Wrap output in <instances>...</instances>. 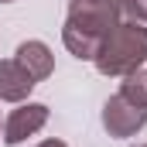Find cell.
<instances>
[{
    "mask_svg": "<svg viewBox=\"0 0 147 147\" xmlns=\"http://www.w3.org/2000/svg\"><path fill=\"white\" fill-rule=\"evenodd\" d=\"M116 28V3L113 0H72L65 45L79 58H96L99 45Z\"/></svg>",
    "mask_w": 147,
    "mask_h": 147,
    "instance_id": "obj_1",
    "label": "cell"
},
{
    "mask_svg": "<svg viewBox=\"0 0 147 147\" xmlns=\"http://www.w3.org/2000/svg\"><path fill=\"white\" fill-rule=\"evenodd\" d=\"M144 58H147V31L137 24H116L96 51V65L106 75L134 72Z\"/></svg>",
    "mask_w": 147,
    "mask_h": 147,
    "instance_id": "obj_2",
    "label": "cell"
},
{
    "mask_svg": "<svg viewBox=\"0 0 147 147\" xmlns=\"http://www.w3.org/2000/svg\"><path fill=\"white\" fill-rule=\"evenodd\" d=\"M147 110H140V106H134L127 96H116V99H110L106 103V127H110L116 137H127V134H134L140 123H144Z\"/></svg>",
    "mask_w": 147,
    "mask_h": 147,
    "instance_id": "obj_3",
    "label": "cell"
},
{
    "mask_svg": "<svg viewBox=\"0 0 147 147\" xmlns=\"http://www.w3.org/2000/svg\"><path fill=\"white\" fill-rule=\"evenodd\" d=\"M45 116H48V110L45 106H21V110L10 113V120H7V144H21L28 134H34L38 127L45 123Z\"/></svg>",
    "mask_w": 147,
    "mask_h": 147,
    "instance_id": "obj_4",
    "label": "cell"
},
{
    "mask_svg": "<svg viewBox=\"0 0 147 147\" xmlns=\"http://www.w3.org/2000/svg\"><path fill=\"white\" fill-rule=\"evenodd\" d=\"M31 86H34V79L21 62H0V96L3 99H21V96H28Z\"/></svg>",
    "mask_w": 147,
    "mask_h": 147,
    "instance_id": "obj_5",
    "label": "cell"
},
{
    "mask_svg": "<svg viewBox=\"0 0 147 147\" xmlns=\"http://www.w3.org/2000/svg\"><path fill=\"white\" fill-rule=\"evenodd\" d=\"M17 62L31 72V79H45V75L51 72V55H48V48H45L41 41H28V45H21Z\"/></svg>",
    "mask_w": 147,
    "mask_h": 147,
    "instance_id": "obj_6",
    "label": "cell"
},
{
    "mask_svg": "<svg viewBox=\"0 0 147 147\" xmlns=\"http://www.w3.org/2000/svg\"><path fill=\"white\" fill-rule=\"evenodd\" d=\"M120 96H127L134 106H140V110H147V82L144 79H127L123 82V92Z\"/></svg>",
    "mask_w": 147,
    "mask_h": 147,
    "instance_id": "obj_7",
    "label": "cell"
},
{
    "mask_svg": "<svg viewBox=\"0 0 147 147\" xmlns=\"http://www.w3.org/2000/svg\"><path fill=\"white\" fill-rule=\"evenodd\" d=\"M120 10H123L127 17L147 21V0H120Z\"/></svg>",
    "mask_w": 147,
    "mask_h": 147,
    "instance_id": "obj_8",
    "label": "cell"
},
{
    "mask_svg": "<svg viewBox=\"0 0 147 147\" xmlns=\"http://www.w3.org/2000/svg\"><path fill=\"white\" fill-rule=\"evenodd\" d=\"M41 147H65V144H58V140H48V144H41Z\"/></svg>",
    "mask_w": 147,
    "mask_h": 147,
    "instance_id": "obj_9",
    "label": "cell"
}]
</instances>
